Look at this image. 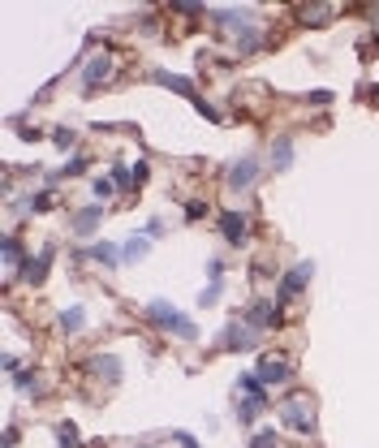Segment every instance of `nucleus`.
Instances as JSON below:
<instances>
[{
	"label": "nucleus",
	"instance_id": "nucleus-1",
	"mask_svg": "<svg viewBox=\"0 0 379 448\" xmlns=\"http://www.w3.org/2000/svg\"><path fill=\"white\" fill-rule=\"evenodd\" d=\"M147 315H151L160 328H169V332L177 336V341H194V336H199V332H194V324H190L186 315H181V311H173L169 302H160V298L151 302V306H147Z\"/></svg>",
	"mask_w": 379,
	"mask_h": 448
},
{
	"label": "nucleus",
	"instance_id": "nucleus-2",
	"mask_svg": "<svg viewBox=\"0 0 379 448\" xmlns=\"http://www.w3.org/2000/svg\"><path fill=\"white\" fill-rule=\"evenodd\" d=\"M280 418L285 427L315 431V405H310V396H289V401H280Z\"/></svg>",
	"mask_w": 379,
	"mask_h": 448
},
{
	"label": "nucleus",
	"instance_id": "nucleus-3",
	"mask_svg": "<svg viewBox=\"0 0 379 448\" xmlns=\"http://www.w3.org/2000/svg\"><path fill=\"white\" fill-rule=\"evenodd\" d=\"M255 341H259V332L246 324V319H233L220 336V349H255Z\"/></svg>",
	"mask_w": 379,
	"mask_h": 448
},
{
	"label": "nucleus",
	"instance_id": "nucleus-4",
	"mask_svg": "<svg viewBox=\"0 0 379 448\" xmlns=\"http://www.w3.org/2000/svg\"><path fill=\"white\" fill-rule=\"evenodd\" d=\"M263 172V164L255 155H241L233 168H228V190H246V186H255V177Z\"/></svg>",
	"mask_w": 379,
	"mask_h": 448
},
{
	"label": "nucleus",
	"instance_id": "nucleus-5",
	"mask_svg": "<svg viewBox=\"0 0 379 448\" xmlns=\"http://www.w3.org/2000/svg\"><path fill=\"white\" fill-rule=\"evenodd\" d=\"M310 271H315L310 263H298V267L289 271V276H280V289H276V302H293V298H298V293H302V284L310 280Z\"/></svg>",
	"mask_w": 379,
	"mask_h": 448
},
{
	"label": "nucleus",
	"instance_id": "nucleus-6",
	"mask_svg": "<svg viewBox=\"0 0 379 448\" xmlns=\"http://www.w3.org/2000/svg\"><path fill=\"white\" fill-rule=\"evenodd\" d=\"M255 375H259V383H285V379H293V366L285 358H263Z\"/></svg>",
	"mask_w": 379,
	"mask_h": 448
},
{
	"label": "nucleus",
	"instance_id": "nucleus-7",
	"mask_svg": "<svg viewBox=\"0 0 379 448\" xmlns=\"http://www.w3.org/2000/svg\"><path fill=\"white\" fill-rule=\"evenodd\" d=\"M220 233L228 237V242H246V237H250V220H246L241 212H224L220 216Z\"/></svg>",
	"mask_w": 379,
	"mask_h": 448
},
{
	"label": "nucleus",
	"instance_id": "nucleus-8",
	"mask_svg": "<svg viewBox=\"0 0 379 448\" xmlns=\"http://www.w3.org/2000/svg\"><path fill=\"white\" fill-rule=\"evenodd\" d=\"M108 69H112V56H91V65H87V78H82V87H87V95H95V87L108 78Z\"/></svg>",
	"mask_w": 379,
	"mask_h": 448
},
{
	"label": "nucleus",
	"instance_id": "nucleus-9",
	"mask_svg": "<svg viewBox=\"0 0 379 448\" xmlns=\"http://www.w3.org/2000/svg\"><path fill=\"white\" fill-rule=\"evenodd\" d=\"M272 164H276V172H285V168L293 164V138H289V134H280V138L272 142Z\"/></svg>",
	"mask_w": 379,
	"mask_h": 448
},
{
	"label": "nucleus",
	"instance_id": "nucleus-10",
	"mask_svg": "<svg viewBox=\"0 0 379 448\" xmlns=\"http://www.w3.org/2000/svg\"><path fill=\"white\" fill-rule=\"evenodd\" d=\"M82 328H87V306H69V311L61 315V332L65 336H78Z\"/></svg>",
	"mask_w": 379,
	"mask_h": 448
},
{
	"label": "nucleus",
	"instance_id": "nucleus-11",
	"mask_svg": "<svg viewBox=\"0 0 379 448\" xmlns=\"http://www.w3.org/2000/svg\"><path fill=\"white\" fill-rule=\"evenodd\" d=\"M95 224H100V207H87V212L74 216V233L87 237V233H95Z\"/></svg>",
	"mask_w": 379,
	"mask_h": 448
},
{
	"label": "nucleus",
	"instance_id": "nucleus-12",
	"mask_svg": "<svg viewBox=\"0 0 379 448\" xmlns=\"http://www.w3.org/2000/svg\"><path fill=\"white\" fill-rule=\"evenodd\" d=\"M155 82H164V87H173V91H181V95H194V82L190 78H177V74H155Z\"/></svg>",
	"mask_w": 379,
	"mask_h": 448
},
{
	"label": "nucleus",
	"instance_id": "nucleus-13",
	"mask_svg": "<svg viewBox=\"0 0 379 448\" xmlns=\"http://www.w3.org/2000/svg\"><path fill=\"white\" fill-rule=\"evenodd\" d=\"M142 254H147V237H129V242L121 246V259H125V263H134V259H142Z\"/></svg>",
	"mask_w": 379,
	"mask_h": 448
},
{
	"label": "nucleus",
	"instance_id": "nucleus-14",
	"mask_svg": "<svg viewBox=\"0 0 379 448\" xmlns=\"http://www.w3.org/2000/svg\"><path fill=\"white\" fill-rule=\"evenodd\" d=\"M87 254H91L95 263H104V267H117V250H112V246H104V242H100V246H91Z\"/></svg>",
	"mask_w": 379,
	"mask_h": 448
},
{
	"label": "nucleus",
	"instance_id": "nucleus-15",
	"mask_svg": "<svg viewBox=\"0 0 379 448\" xmlns=\"http://www.w3.org/2000/svg\"><path fill=\"white\" fill-rule=\"evenodd\" d=\"M91 366H95V371H104L112 383H117L121 379V371H117V358H91Z\"/></svg>",
	"mask_w": 379,
	"mask_h": 448
},
{
	"label": "nucleus",
	"instance_id": "nucleus-16",
	"mask_svg": "<svg viewBox=\"0 0 379 448\" xmlns=\"http://www.w3.org/2000/svg\"><path fill=\"white\" fill-rule=\"evenodd\" d=\"M56 436H61V440H56L61 448H78V431H74V423H61Z\"/></svg>",
	"mask_w": 379,
	"mask_h": 448
},
{
	"label": "nucleus",
	"instance_id": "nucleus-17",
	"mask_svg": "<svg viewBox=\"0 0 379 448\" xmlns=\"http://www.w3.org/2000/svg\"><path fill=\"white\" fill-rule=\"evenodd\" d=\"M216 298H220V284H216V280H211V284H207V289L199 293V306H211V302H216Z\"/></svg>",
	"mask_w": 379,
	"mask_h": 448
},
{
	"label": "nucleus",
	"instance_id": "nucleus-18",
	"mask_svg": "<svg viewBox=\"0 0 379 448\" xmlns=\"http://www.w3.org/2000/svg\"><path fill=\"white\" fill-rule=\"evenodd\" d=\"M5 263H18V237H5Z\"/></svg>",
	"mask_w": 379,
	"mask_h": 448
},
{
	"label": "nucleus",
	"instance_id": "nucleus-19",
	"mask_svg": "<svg viewBox=\"0 0 379 448\" xmlns=\"http://www.w3.org/2000/svg\"><path fill=\"white\" fill-rule=\"evenodd\" d=\"M18 388L22 392H39V379L35 375H18Z\"/></svg>",
	"mask_w": 379,
	"mask_h": 448
},
{
	"label": "nucleus",
	"instance_id": "nucleus-20",
	"mask_svg": "<svg viewBox=\"0 0 379 448\" xmlns=\"http://www.w3.org/2000/svg\"><path fill=\"white\" fill-rule=\"evenodd\" d=\"M95 194L108 199V194H112V181H108V177H95Z\"/></svg>",
	"mask_w": 379,
	"mask_h": 448
},
{
	"label": "nucleus",
	"instance_id": "nucleus-21",
	"mask_svg": "<svg viewBox=\"0 0 379 448\" xmlns=\"http://www.w3.org/2000/svg\"><path fill=\"white\" fill-rule=\"evenodd\" d=\"M52 138H56V142H61V147H69V142H74V130H56V134H52Z\"/></svg>",
	"mask_w": 379,
	"mask_h": 448
},
{
	"label": "nucleus",
	"instance_id": "nucleus-22",
	"mask_svg": "<svg viewBox=\"0 0 379 448\" xmlns=\"http://www.w3.org/2000/svg\"><path fill=\"white\" fill-rule=\"evenodd\" d=\"M173 440H177V444H181V448H199V444H194V440H190V436H186V431H177V436H173Z\"/></svg>",
	"mask_w": 379,
	"mask_h": 448
}]
</instances>
